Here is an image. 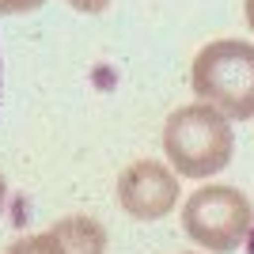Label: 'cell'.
Returning <instances> with one entry per match:
<instances>
[{
    "label": "cell",
    "mask_w": 254,
    "mask_h": 254,
    "mask_svg": "<svg viewBox=\"0 0 254 254\" xmlns=\"http://www.w3.org/2000/svg\"><path fill=\"white\" fill-rule=\"evenodd\" d=\"M163 152L182 179L220 175L235 152L232 118L220 114L216 106L201 103V99L190 106H179L163 122Z\"/></svg>",
    "instance_id": "obj_1"
},
{
    "label": "cell",
    "mask_w": 254,
    "mask_h": 254,
    "mask_svg": "<svg viewBox=\"0 0 254 254\" xmlns=\"http://www.w3.org/2000/svg\"><path fill=\"white\" fill-rule=\"evenodd\" d=\"M190 87L201 103L216 106L232 122L254 118V46L239 38L209 42L193 57Z\"/></svg>",
    "instance_id": "obj_2"
},
{
    "label": "cell",
    "mask_w": 254,
    "mask_h": 254,
    "mask_svg": "<svg viewBox=\"0 0 254 254\" xmlns=\"http://www.w3.org/2000/svg\"><path fill=\"white\" fill-rule=\"evenodd\" d=\"M254 228V205L243 190L209 182L182 205V232L209 254H232Z\"/></svg>",
    "instance_id": "obj_3"
},
{
    "label": "cell",
    "mask_w": 254,
    "mask_h": 254,
    "mask_svg": "<svg viewBox=\"0 0 254 254\" xmlns=\"http://www.w3.org/2000/svg\"><path fill=\"white\" fill-rule=\"evenodd\" d=\"M118 205L133 220H163L179 205V171L159 159H137L118 175Z\"/></svg>",
    "instance_id": "obj_4"
},
{
    "label": "cell",
    "mask_w": 254,
    "mask_h": 254,
    "mask_svg": "<svg viewBox=\"0 0 254 254\" xmlns=\"http://www.w3.org/2000/svg\"><path fill=\"white\" fill-rule=\"evenodd\" d=\"M68 254H106V228L95 216H64L53 224Z\"/></svg>",
    "instance_id": "obj_5"
},
{
    "label": "cell",
    "mask_w": 254,
    "mask_h": 254,
    "mask_svg": "<svg viewBox=\"0 0 254 254\" xmlns=\"http://www.w3.org/2000/svg\"><path fill=\"white\" fill-rule=\"evenodd\" d=\"M8 254H68V247L61 243V235L53 232V228H46V232H38V235L15 239V243L8 247Z\"/></svg>",
    "instance_id": "obj_6"
},
{
    "label": "cell",
    "mask_w": 254,
    "mask_h": 254,
    "mask_svg": "<svg viewBox=\"0 0 254 254\" xmlns=\"http://www.w3.org/2000/svg\"><path fill=\"white\" fill-rule=\"evenodd\" d=\"M46 0H0V15H27V11H38Z\"/></svg>",
    "instance_id": "obj_7"
},
{
    "label": "cell",
    "mask_w": 254,
    "mask_h": 254,
    "mask_svg": "<svg viewBox=\"0 0 254 254\" xmlns=\"http://www.w3.org/2000/svg\"><path fill=\"white\" fill-rule=\"evenodd\" d=\"M64 4L76 8V11H84V15H99V11L110 8V0H64Z\"/></svg>",
    "instance_id": "obj_8"
},
{
    "label": "cell",
    "mask_w": 254,
    "mask_h": 254,
    "mask_svg": "<svg viewBox=\"0 0 254 254\" xmlns=\"http://www.w3.org/2000/svg\"><path fill=\"white\" fill-rule=\"evenodd\" d=\"M243 11H247V27L254 31V0H247V4H243Z\"/></svg>",
    "instance_id": "obj_9"
},
{
    "label": "cell",
    "mask_w": 254,
    "mask_h": 254,
    "mask_svg": "<svg viewBox=\"0 0 254 254\" xmlns=\"http://www.w3.org/2000/svg\"><path fill=\"white\" fill-rule=\"evenodd\" d=\"M4 197H8V186H4V175H0V212H4Z\"/></svg>",
    "instance_id": "obj_10"
},
{
    "label": "cell",
    "mask_w": 254,
    "mask_h": 254,
    "mask_svg": "<svg viewBox=\"0 0 254 254\" xmlns=\"http://www.w3.org/2000/svg\"><path fill=\"white\" fill-rule=\"evenodd\" d=\"M0 84H4V61H0Z\"/></svg>",
    "instance_id": "obj_11"
}]
</instances>
